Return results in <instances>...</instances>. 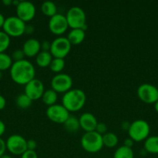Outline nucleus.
<instances>
[{
	"mask_svg": "<svg viewBox=\"0 0 158 158\" xmlns=\"http://www.w3.org/2000/svg\"><path fill=\"white\" fill-rule=\"evenodd\" d=\"M71 44L67 37L60 36L51 42L50 53L54 58L64 59L71 50Z\"/></svg>",
	"mask_w": 158,
	"mask_h": 158,
	"instance_id": "obj_7",
	"label": "nucleus"
},
{
	"mask_svg": "<svg viewBox=\"0 0 158 158\" xmlns=\"http://www.w3.org/2000/svg\"><path fill=\"white\" fill-rule=\"evenodd\" d=\"M50 30L55 35H61L64 33L68 28V23L66 16L63 14L57 13L50 17L48 23Z\"/></svg>",
	"mask_w": 158,
	"mask_h": 158,
	"instance_id": "obj_13",
	"label": "nucleus"
},
{
	"mask_svg": "<svg viewBox=\"0 0 158 158\" xmlns=\"http://www.w3.org/2000/svg\"><path fill=\"white\" fill-rule=\"evenodd\" d=\"M32 102L33 100L29 99V97H28L25 94H20L15 99V103L17 106L22 109H26L29 107L32 104Z\"/></svg>",
	"mask_w": 158,
	"mask_h": 158,
	"instance_id": "obj_26",
	"label": "nucleus"
},
{
	"mask_svg": "<svg viewBox=\"0 0 158 158\" xmlns=\"http://www.w3.org/2000/svg\"><path fill=\"white\" fill-rule=\"evenodd\" d=\"M41 49V44L38 40L34 38L28 39L24 43L23 50L25 56L28 57L36 56Z\"/></svg>",
	"mask_w": 158,
	"mask_h": 158,
	"instance_id": "obj_16",
	"label": "nucleus"
},
{
	"mask_svg": "<svg viewBox=\"0 0 158 158\" xmlns=\"http://www.w3.org/2000/svg\"><path fill=\"white\" fill-rule=\"evenodd\" d=\"M139 100L147 103H155L158 100L157 87L150 83L141 84L137 89Z\"/></svg>",
	"mask_w": 158,
	"mask_h": 158,
	"instance_id": "obj_11",
	"label": "nucleus"
},
{
	"mask_svg": "<svg viewBox=\"0 0 158 158\" xmlns=\"http://www.w3.org/2000/svg\"><path fill=\"white\" fill-rule=\"evenodd\" d=\"M157 89H158V86H157Z\"/></svg>",
	"mask_w": 158,
	"mask_h": 158,
	"instance_id": "obj_45",
	"label": "nucleus"
},
{
	"mask_svg": "<svg viewBox=\"0 0 158 158\" xmlns=\"http://www.w3.org/2000/svg\"><path fill=\"white\" fill-rule=\"evenodd\" d=\"M85 93L80 89H71L62 97V105L69 112H75L81 110L85 104Z\"/></svg>",
	"mask_w": 158,
	"mask_h": 158,
	"instance_id": "obj_2",
	"label": "nucleus"
},
{
	"mask_svg": "<svg viewBox=\"0 0 158 158\" xmlns=\"http://www.w3.org/2000/svg\"><path fill=\"white\" fill-rule=\"evenodd\" d=\"M2 3L6 6H10L12 5V0H3Z\"/></svg>",
	"mask_w": 158,
	"mask_h": 158,
	"instance_id": "obj_41",
	"label": "nucleus"
},
{
	"mask_svg": "<svg viewBox=\"0 0 158 158\" xmlns=\"http://www.w3.org/2000/svg\"><path fill=\"white\" fill-rule=\"evenodd\" d=\"M130 124H131V123H129V122L127 121V120L122 121V123H121V128H122V130H123V131H128L129 129Z\"/></svg>",
	"mask_w": 158,
	"mask_h": 158,
	"instance_id": "obj_36",
	"label": "nucleus"
},
{
	"mask_svg": "<svg viewBox=\"0 0 158 158\" xmlns=\"http://www.w3.org/2000/svg\"><path fill=\"white\" fill-rule=\"evenodd\" d=\"M65 16L68 26L71 29H82L86 25L85 12L79 6H73L70 8Z\"/></svg>",
	"mask_w": 158,
	"mask_h": 158,
	"instance_id": "obj_5",
	"label": "nucleus"
},
{
	"mask_svg": "<svg viewBox=\"0 0 158 158\" xmlns=\"http://www.w3.org/2000/svg\"><path fill=\"white\" fill-rule=\"evenodd\" d=\"M67 38L71 45H78L85 40V31L82 29H72L68 32Z\"/></svg>",
	"mask_w": 158,
	"mask_h": 158,
	"instance_id": "obj_17",
	"label": "nucleus"
},
{
	"mask_svg": "<svg viewBox=\"0 0 158 158\" xmlns=\"http://www.w3.org/2000/svg\"><path fill=\"white\" fill-rule=\"evenodd\" d=\"M6 150V142L4 141L3 139H2L0 137V157L5 154V151Z\"/></svg>",
	"mask_w": 158,
	"mask_h": 158,
	"instance_id": "obj_34",
	"label": "nucleus"
},
{
	"mask_svg": "<svg viewBox=\"0 0 158 158\" xmlns=\"http://www.w3.org/2000/svg\"><path fill=\"white\" fill-rule=\"evenodd\" d=\"M65 66V61L64 59L61 58H53L49 67L53 72L54 73H60V71L63 70Z\"/></svg>",
	"mask_w": 158,
	"mask_h": 158,
	"instance_id": "obj_27",
	"label": "nucleus"
},
{
	"mask_svg": "<svg viewBox=\"0 0 158 158\" xmlns=\"http://www.w3.org/2000/svg\"><path fill=\"white\" fill-rule=\"evenodd\" d=\"M81 144L83 149L89 153H96L101 151L104 146L102 135L94 131L85 132L81 140Z\"/></svg>",
	"mask_w": 158,
	"mask_h": 158,
	"instance_id": "obj_3",
	"label": "nucleus"
},
{
	"mask_svg": "<svg viewBox=\"0 0 158 158\" xmlns=\"http://www.w3.org/2000/svg\"><path fill=\"white\" fill-rule=\"evenodd\" d=\"M41 10L44 15L52 17L57 13V6L52 1H45L41 5Z\"/></svg>",
	"mask_w": 158,
	"mask_h": 158,
	"instance_id": "obj_22",
	"label": "nucleus"
},
{
	"mask_svg": "<svg viewBox=\"0 0 158 158\" xmlns=\"http://www.w3.org/2000/svg\"><path fill=\"white\" fill-rule=\"evenodd\" d=\"M10 44V36L4 31H0V52H4Z\"/></svg>",
	"mask_w": 158,
	"mask_h": 158,
	"instance_id": "obj_28",
	"label": "nucleus"
},
{
	"mask_svg": "<svg viewBox=\"0 0 158 158\" xmlns=\"http://www.w3.org/2000/svg\"><path fill=\"white\" fill-rule=\"evenodd\" d=\"M16 16L25 23L30 21L36 15L35 6L29 1H20L16 6Z\"/></svg>",
	"mask_w": 158,
	"mask_h": 158,
	"instance_id": "obj_14",
	"label": "nucleus"
},
{
	"mask_svg": "<svg viewBox=\"0 0 158 158\" xmlns=\"http://www.w3.org/2000/svg\"><path fill=\"white\" fill-rule=\"evenodd\" d=\"M6 105V100L3 96L0 95V110L4 109Z\"/></svg>",
	"mask_w": 158,
	"mask_h": 158,
	"instance_id": "obj_38",
	"label": "nucleus"
},
{
	"mask_svg": "<svg viewBox=\"0 0 158 158\" xmlns=\"http://www.w3.org/2000/svg\"><path fill=\"white\" fill-rule=\"evenodd\" d=\"M134 154L132 148H127L125 146H121L117 148L114 153L113 158H133Z\"/></svg>",
	"mask_w": 158,
	"mask_h": 158,
	"instance_id": "obj_24",
	"label": "nucleus"
},
{
	"mask_svg": "<svg viewBox=\"0 0 158 158\" xmlns=\"http://www.w3.org/2000/svg\"><path fill=\"white\" fill-rule=\"evenodd\" d=\"M53 60V56L50 52L41 50L36 56V62L37 65L40 67H46L49 66Z\"/></svg>",
	"mask_w": 158,
	"mask_h": 158,
	"instance_id": "obj_18",
	"label": "nucleus"
},
{
	"mask_svg": "<svg viewBox=\"0 0 158 158\" xmlns=\"http://www.w3.org/2000/svg\"><path fill=\"white\" fill-rule=\"evenodd\" d=\"M2 71H0V80L2 79Z\"/></svg>",
	"mask_w": 158,
	"mask_h": 158,
	"instance_id": "obj_44",
	"label": "nucleus"
},
{
	"mask_svg": "<svg viewBox=\"0 0 158 158\" xmlns=\"http://www.w3.org/2000/svg\"><path fill=\"white\" fill-rule=\"evenodd\" d=\"M79 123L81 128L85 132H91L95 131L98 121L96 117L91 113H84L79 117Z\"/></svg>",
	"mask_w": 158,
	"mask_h": 158,
	"instance_id": "obj_15",
	"label": "nucleus"
},
{
	"mask_svg": "<svg viewBox=\"0 0 158 158\" xmlns=\"http://www.w3.org/2000/svg\"><path fill=\"white\" fill-rule=\"evenodd\" d=\"M51 89L57 93H66L71 89L73 80L70 75L67 73L56 74L50 82Z\"/></svg>",
	"mask_w": 158,
	"mask_h": 158,
	"instance_id": "obj_9",
	"label": "nucleus"
},
{
	"mask_svg": "<svg viewBox=\"0 0 158 158\" xmlns=\"http://www.w3.org/2000/svg\"><path fill=\"white\" fill-rule=\"evenodd\" d=\"M5 20H6V18L4 17V15L2 13H0V28H2L5 23Z\"/></svg>",
	"mask_w": 158,
	"mask_h": 158,
	"instance_id": "obj_40",
	"label": "nucleus"
},
{
	"mask_svg": "<svg viewBox=\"0 0 158 158\" xmlns=\"http://www.w3.org/2000/svg\"><path fill=\"white\" fill-rule=\"evenodd\" d=\"M26 23L17 16H9L6 18L2 26L3 31L9 36H20L25 33Z\"/></svg>",
	"mask_w": 158,
	"mask_h": 158,
	"instance_id": "obj_6",
	"label": "nucleus"
},
{
	"mask_svg": "<svg viewBox=\"0 0 158 158\" xmlns=\"http://www.w3.org/2000/svg\"><path fill=\"white\" fill-rule=\"evenodd\" d=\"M42 100L48 106L55 104L57 100V93L53 89H46L42 96Z\"/></svg>",
	"mask_w": 158,
	"mask_h": 158,
	"instance_id": "obj_21",
	"label": "nucleus"
},
{
	"mask_svg": "<svg viewBox=\"0 0 158 158\" xmlns=\"http://www.w3.org/2000/svg\"><path fill=\"white\" fill-rule=\"evenodd\" d=\"M5 131H6V125H5L4 122L0 120V137L4 134Z\"/></svg>",
	"mask_w": 158,
	"mask_h": 158,
	"instance_id": "obj_39",
	"label": "nucleus"
},
{
	"mask_svg": "<svg viewBox=\"0 0 158 158\" xmlns=\"http://www.w3.org/2000/svg\"><path fill=\"white\" fill-rule=\"evenodd\" d=\"M41 44V49L43 51H46V52H50V47H51V43L48 40H44L42 43H40Z\"/></svg>",
	"mask_w": 158,
	"mask_h": 158,
	"instance_id": "obj_33",
	"label": "nucleus"
},
{
	"mask_svg": "<svg viewBox=\"0 0 158 158\" xmlns=\"http://www.w3.org/2000/svg\"><path fill=\"white\" fill-rule=\"evenodd\" d=\"M0 158H12L11 156L9 155H7V154H3L2 157H0Z\"/></svg>",
	"mask_w": 158,
	"mask_h": 158,
	"instance_id": "obj_43",
	"label": "nucleus"
},
{
	"mask_svg": "<svg viewBox=\"0 0 158 158\" xmlns=\"http://www.w3.org/2000/svg\"><path fill=\"white\" fill-rule=\"evenodd\" d=\"M21 158H38V156L35 151L26 150L21 155Z\"/></svg>",
	"mask_w": 158,
	"mask_h": 158,
	"instance_id": "obj_31",
	"label": "nucleus"
},
{
	"mask_svg": "<svg viewBox=\"0 0 158 158\" xmlns=\"http://www.w3.org/2000/svg\"><path fill=\"white\" fill-rule=\"evenodd\" d=\"M6 149L14 155H22L27 150L26 140L20 134H12L6 141Z\"/></svg>",
	"mask_w": 158,
	"mask_h": 158,
	"instance_id": "obj_8",
	"label": "nucleus"
},
{
	"mask_svg": "<svg viewBox=\"0 0 158 158\" xmlns=\"http://www.w3.org/2000/svg\"><path fill=\"white\" fill-rule=\"evenodd\" d=\"M34 32V27L32 25H26L25 28V33L26 34H32Z\"/></svg>",
	"mask_w": 158,
	"mask_h": 158,
	"instance_id": "obj_37",
	"label": "nucleus"
},
{
	"mask_svg": "<svg viewBox=\"0 0 158 158\" xmlns=\"http://www.w3.org/2000/svg\"><path fill=\"white\" fill-rule=\"evenodd\" d=\"M150 127L146 120H136L131 123L128 131L129 136L134 141L139 142L146 140L149 137Z\"/></svg>",
	"mask_w": 158,
	"mask_h": 158,
	"instance_id": "obj_4",
	"label": "nucleus"
},
{
	"mask_svg": "<svg viewBox=\"0 0 158 158\" xmlns=\"http://www.w3.org/2000/svg\"><path fill=\"white\" fill-rule=\"evenodd\" d=\"M46 117L56 123H64L69 117L70 112L60 104H55L48 106L46 110Z\"/></svg>",
	"mask_w": 158,
	"mask_h": 158,
	"instance_id": "obj_10",
	"label": "nucleus"
},
{
	"mask_svg": "<svg viewBox=\"0 0 158 158\" xmlns=\"http://www.w3.org/2000/svg\"><path fill=\"white\" fill-rule=\"evenodd\" d=\"M37 141L33 139H30L29 140H26V147H27V150H31V151H35L37 148Z\"/></svg>",
	"mask_w": 158,
	"mask_h": 158,
	"instance_id": "obj_32",
	"label": "nucleus"
},
{
	"mask_svg": "<svg viewBox=\"0 0 158 158\" xmlns=\"http://www.w3.org/2000/svg\"><path fill=\"white\" fill-rule=\"evenodd\" d=\"M65 130L70 133H75L79 130L80 123H79V119L72 115H70L69 117L67 119L66 121L63 123Z\"/></svg>",
	"mask_w": 158,
	"mask_h": 158,
	"instance_id": "obj_20",
	"label": "nucleus"
},
{
	"mask_svg": "<svg viewBox=\"0 0 158 158\" xmlns=\"http://www.w3.org/2000/svg\"><path fill=\"white\" fill-rule=\"evenodd\" d=\"M154 109L158 113V100L154 103Z\"/></svg>",
	"mask_w": 158,
	"mask_h": 158,
	"instance_id": "obj_42",
	"label": "nucleus"
},
{
	"mask_svg": "<svg viewBox=\"0 0 158 158\" xmlns=\"http://www.w3.org/2000/svg\"><path fill=\"white\" fill-rule=\"evenodd\" d=\"M95 131L96 132L99 133V134H101V135H103V134H105L107 131L106 124L104 123H102V122H100V123H98L97 126H96V128H95Z\"/></svg>",
	"mask_w": 158,
	"mask_h": 158,
	"instance_id": "obj_30",
	"label": "nucleus"
},
{
	"mask_svg": "<svg viewBox=\"0 0 158 158\" xmlns=\"http://www.w3.org/2000/svg\"><path fill=\"white\" fill-rule=\"evenodd\" d=\"M102 141L103 144L107 148H114L117 145L119 142L117 135L114 133H105L102 135Z\"/></svg>",
	"mask_w": 158,
	"mask_h": 158,
	"instance_id": "obj_23",
	"label": "nucleus"
},
{
	"mask_svg": "<svg viewBox=\"0 0 158 158\" xmlns=\"http://www.w3.org/2000/svg\"><path fill=\"white\" fill-rule=\"evenodd\" d=\"M144 149L151 154H158V136H150L144 142Z\"/></svg>",
	"mask_w": 158,
	"mask_h": 158,
	"instance_id": "obj_19",
	"label": "nucleus"
},
{
	"mask_svg": "<svg viewBox=\"0 0 158 158\" xmlns=\"http://www.w3.org/2000/svg\"><path fill=\"white\" fill-rule=\"evenodd\" d=\"M133 143H134V140L133 139L126 138L125 140H124V146L127 147V148H132V147L133 146Z\"/></svg>",
	"mask_w": 158,
	"mask_h": 158,
	"instance_id": "obj_35",
	"label": "nucleus"
},
{
	"mask_svg": "<svg viewBox=\"0 0 158 158\" xmlns=\"http://www.w3.org/2000/svg\"><path fill=\"white\" fill-rule=\"evenodd\" d=\"M12 63L13 62L10 56L5 52H0V71L2 72L3 70L10 69Z\"/></svg>",
	"mask_w": 158,
	"mask_h": 158,
	"instance_id": "obj_25",
	"label": "nucleus"
},
{
	"mask_svg": "<svg viewBox=\"0 0 158 158\" xmlns=\"http://www.w3.org/2000/svg\"><path fill=\"white\" fill-rule=\"evenodd\" d=\"M36 69L33 64L27 60L13 62L10 68V76L15 83L26 85L35 78Z\"/></svg>",
	"mask_w": 158,
	"mask_h": 158,
	"instance_id": "obj_1",
	"label": "nucleus"
},
{
	"mask_svg": "<svg viewBox=\"0 0 158 158\" xmlns=\"http://www.w3.org/2000/svg\"><path fill=\"white\" fill-rule=\"evenodd\" d=\"M25 94L33 101L40 99L44 93V85L41 80L34 78L25 85Z\"/></svg>",
	"mask_w": 158,
	"mask_h": 158,
	"instance_id": "obj_12",
	"label": "nucleus"
},
{
	"mask_svg": "<svg viewBox=\"0 0 158 158\" xmlns=\"http://www.w3.org/2000/svg\"><path fill=\"white\" fill-rule=\"evenodd\" d=\"M24 56L25 54L23 52V49H17L12 52L11 58L12 60H14V62H16L24 60Z\"/></svg>",
	"mask_w": 158,
	"mask_h": 158,
	"instance_id": "obj_29",
	"label": "nucleus"
}]
</instances>
